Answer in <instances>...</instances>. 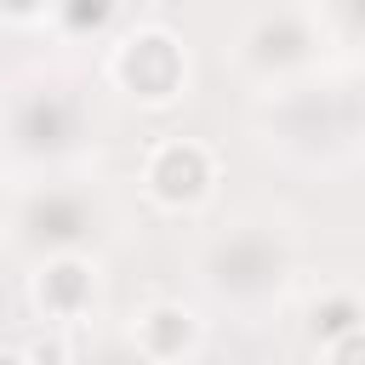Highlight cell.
Masks as SVG:
<instances>
[{"mask_svg": "<svg viewBox=\"0 0 365 365\" xmlns=\"http://www.w3.org/2000/svg\"><path fill=\"white\" fill-rule=\"evenodd\" d=\"M143 182H148V194H154L160 205H171V211H177V205L205 200V188L217 182V160H211V148H205V143H194V137H171V143L148 148Z\"/></svg>", "mask_w": 365, "mask_h": 365, "instance_id": "1", "label": "cell"}, {"mask_svg": "<svg viewBox=\"0 0 365 365\" xmlns=\"http://www.w3.org/2000/svg\"><path fill=\"white\" fill-rule=\"evenodd\" d=\"M114 63H120V86L131 91V97H148V103H171L177 97V86H182V51L165 40V34H148V40H125L120 51H114Z\"/></svg>", "mask_w": 365, "mask_h": 365, "instance_id": "2", "label": "cell"}, {"mask_svg": "<svg viewBox=\"0 0 365 365\" xmlns=\"http://www.w3.org/2000/svg\"><path fill=\"white\" fill-rule=\"evenodd\" d=\"M131 342H137L143 365H182L200 348V314L182 308V302H154V308L137 314Z\"/></svg>", "mask_w": 365, "mask_h": 365, "instance_id": "3", "label": "cell"}, {"mask_svg": "<svg viewBox=\"0 0 365 365\" xmlns=\"http://www.w3.org/2000/svg\"><path fill=\"white\" fill-rule=\"evenodd\" d=\"M97 297V268L86 257H51L34 274V308L46 319H80Z\"/></svg>", "mask_w": 365, "mask_h": 365, "instance_id": "4", "label": "cell"}, {"mask_svg": "<svg viewBox=\"0 0 365 365\" xmlns=\"http://www.w3.org/2000/svg\"><path fill=\"white\" fill-rule=\"evenodd\" d=\"M354 325H365V302H359L354 291H325V297L308 302V336L336 342V336H348Z\"/></svg>", "mask_w": 365, "mask_h": 365, "instance_id": "5", "label": "cell"}, {"mask_svg": "<svg viewBox=\"0 0 365 365\" xmlns=\"http://www.w3.org/2000/svg\"><path fill=\"white\" fill-rule=\"evenodd\" d=\"M23 365H74V342L63 331H46V336H34L23 348Z\"/></svg>", "mask_w": 365, "mask_h": 365, "instance_id": "6", "label": "cell"}, {"mask_svg": "<svg viewBox=\"0 0 365 365\" xmlns=\"http://www.w3.org/2000/svg\"><path fill=\"white\" fill-rule=\"evenodd\" d=\"M325 365H365V325H354L348 336L325 342Z\"/></svg>", "mask_w": 365, "mask_h": 365, "instance_id": "7", "label": "cell"}, {"mask_svg": "<svg viewBox=\"0 0 365 365\" xmlns=\"http://www.w3.org/2000/svg\"><path fill=\"white\" fill-rule=\"evenodd\" d=\"M0 365H23V348H0Z\"/></svg>", "mask_w": 365, "mask_h": 365, "instance_id": "8", "label": "cell"}]
</instances>
